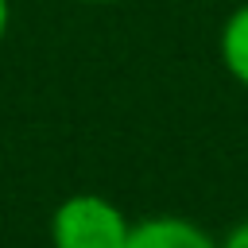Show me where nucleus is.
<instances>
[{"instance_id": "1", "label": "nucleus", "mask_w": 248, "mask_h": 248, "mask_svg": "<svg viewBox=\"0 0 248 248\" xmlns=\"http://www.w3.org/2000/svg\"><path fill=\"white\" fill-rule=\"evenodd\" d=\"M132 221L124 209L101 194H70L50 213L54 248H124Z\"/></svg>"}, {"instance_id": "2", "label": "nucleus", "mask_w": 248, "mask_h": 248, "mask_svg": "<svg viewBox=\"0 0 248 248\" xmlns=\"http://www.w3.org/2000/svg\"><path fill=\"white\" fill-rule=\"evenodd\" d=\"M124 248H221V244L202 225H194L186 217L159 213V217L132 221V232H128Z\"/></svg>"}, {"instance_id": "3", "label": "nucleus", "mask_w": 248, "mask_h": 248, "mask_svg": "<svg viewBox=\"0 0 248 248\" xmlns=\"http://www.w3.org/2000/svg\"><path fill=\"white\" fill-rule=\"evenodd\" d=\"M217 54H221V66L229 70V78L248 89V4H240L225 16L221 35H217Z\"/></svg>"}, {"instance_id": "4", "label": "nucleus", "mask_w": 248, "mask_h": 248, "mask_svg": "<svg viewBox=\"0 0 248 248\" xmlns=\"http://www.w3.org/2000/svg\"><path fill=\"white\" fill-rule=\"evenodd\" d=\"M221 248H248V221H240L236 229H229V236L221 240Z\"/></svg>"}, {"instance_id": "5", "label": "nucleus", "mask_w": 248, "mask_h": 248, "mask_svg": "<svg viewBox=\"0 0 248 248\" xmlns=\"http://www.w3.org/2000/svg\"><path fill=\"white\" fill-rule=\"evenodd\" d=\"M8 27H12V0H0V43H4Z\"/></svg>"}, {"instance_id": "6", "label": "nucleus", "mask_w": 248, "mask_h": 248, "mask_svg": "<svg viewBox=\"0 0 248 248\" xmlns=\"http://www.w3.org/2000/svg\"><path fill=\"white\" fill-rule=\"evenodd\" d=\"M78 4H116V0H78Z\"/></svg>"}, {"instance_id": "7", "label": "nucleus", "mask_w": 248, "mask_h": 248, "mask_svg": "<svg viewBox=\"0 0 248 248\" xmlns=\"http://www.w3.org/2000/svg\"><path fill=\"white\" fill-rule=\"evenodd\" d=\"M202 4H213V0H202Z\"/></svg>"}]
</instances>
